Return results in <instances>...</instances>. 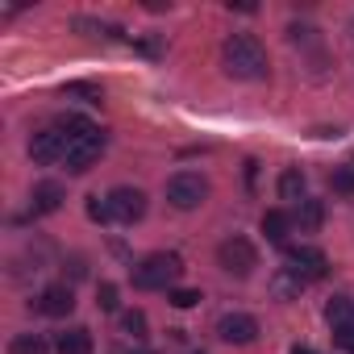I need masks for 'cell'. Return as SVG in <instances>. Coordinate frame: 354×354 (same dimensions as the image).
Returning <instances> with one entry per match:
<instances>
[{"label":"cell","mask_w":354,"mask_h":354,"mask_svg":"<svg viewBox=\"0 0 354 354\" xmlns=\"http://www.w3.org/2000/svg\"><path fill=\"white\" fill-rule=\"evenodd\" d=\"M9 354H50V346H46L42 333H17L9 342Z\"/></svg>","instance_id":"cell-19"},{"label":"cell","mask_w":354,"mask_h":354,"mask_svg":"<svg viewBox=\"0 0 354 354\" xmlns=\"http://www.w3.org/2000/svg\"><path fill=\"white\" fill-rule=\"evenodd\" d=\"M288 230H292V213H283V209H271V213H263V234H267V242H288Z\"/></svg>","instance_id":"cell-14"},{"label":"cell","mask_w":354,"mask_h":354,"mask_svg":"<svg viewBox=\"0 0 354 354\" xmlns=\"http://www.w3.org/2000/svg\"><path fill=\"white\" fill-rule=\"evenodd\" d=\"M217 337L230 342V346H250V342L259 337V321H254L250 313H225V317L217 321Z\"/></svg>","instance_id":"cell-8"},{"label":"cell","mask_w":354,"mask_h":354,"mask_svg":"<svg viewBox=\"0 0 354 354\" xmlns=\"http://www.w3.org/2000/svg\"><path fill=\"white\" fill-rule=\"evenodd\" d=\"M121 329H125L129 337H146V313H138V308L125 313V317H121Z\"/></svg>","instance_id":"cell-22"},{"label":"cell","mask_w":354,"mask_h":354,"mask_svg":"<svg viewBox=\"0 0 354 354\" xmlns=\"http://www.w3.org/2000/svg\"><path fill=\"white\" fill-rule=\"evenodd\" d=\"M96 304L104 308V313H117V283H100V292H96Z\"/></svg>","instance_id":"cell-24"},{"label":"cell","mask_w":354,"mask_h":354,"mask_svg":"<svg viewBox=\"0 0 354 354\" xmlns=\"http://www.w3.org/2000/svg\"><path fill=\"white\" fill-rule=\"evenodd\" d=\"M304 192H308L304 171H300V167H288V171L279 175V201H292V205H300V201H304Z\"/></svg>","instance_id":"cell-13"},{"label":"cell","mask_w":354,"mask_h":354,"mask_svg":"<svg viewBox=\"0 0 354 354\" xmlns=\"http://www.w3.org/2000/svg\"><path fill=\"white\" fill-rule=\"evenodd\" d=\"M55 129H63V133H67V142H80V138H96V133H100L88 117H75V113L59 117V125H55Z\"/></svg>","instance_id":"cell-17"},{"label":"cell","mask_w":354,"mask_h":354,"mask_svg":"<svg viewBox=\"0 0 354 354\" xmlns=\"http://www.w3.org/2000/svg\"><path fill=\"white\" fill-rule=\"evenodd\" d=\"M283 259H288V271H296L304 283H308V279H321V275L329 271V259H325L317 246H288Z\"/></svg>","instance_id":"cell-6"},{"label":"cell","mask_w":354,"mask_h":354,"mask_svg":"<svg viewBox=\"0 0 354 354\" xmlns=\"http://www.w3.org/2000/svg\"><path fill=\"white\" fill-rule=\"evenodd\" d=\"M30 158H34L38 167L63 162V158H67V133H63V129H38L34 142H30Z\"/></svg>","instance_id":"cell-7"},{"label":"cell","mask_w":354,"mask_h":354,"mask_svg":"<svg viewBox=\"0 0 354 354\" xmlns=\"http://www.w3.org/2000/svg\"><path fill=\"white\" fill-rule=\"evenodd\" d=\"M59 354H92V333L84 329V325H75V329H67V333H59V346H55Z\"/></svg>","instance_id":"cell-15"},{"label":"cell","mask_w":354,"mask_h":354,"mask_svg":"<svg viewBox=\"0 0 354 354\" xmlns=\"http://www.w3.org/2000/svg\"><path fill=\"white\" fill-rule=\"evenodd\" d=\"M292 354H313V350L308 346H292Z\"/></svg>","instance_id":"cell-27"},{"label":"cell","mask_w":354,"mask_h":354,"mask_svg":"<svg viewBox=\"0 0 354 354\" xmlns=\"http://www.w3.org/2000/svg\"><path fill=\"white\" fill-rule=\"evenodd\" d=\"M104 201H109V217L117 225H133L146 217V192L142 188H113Z\"/></svg>","instance_id":"cell-5"},{"label":"cell","mask_w":354,"mask_h":354,"mask_svg":"<svg viewBox=\"0 0 354 354\" xmlns=\"http://www.w3.org/2000/svg\"><path fill=\"white\" fill-rule=\"evenodd\" d=\"M59 205H63V184L46 180V184L34 188V213H55Z\"/></svg>","instance_id":"cell-16"},{"label":"cell","mask_w":354,"mask_h":354,"mask_svg":"<svg viewBox=\"0 0 354 354\" xmlns=\"http://www.w3.org/2000/svg\"><path fill=\"white\" fill-rule=\"evenodd\" d=\"M167 201L175 205V209H201L205 201H209V180L205 175H196V171H180V175H171L167 180Z\"/></svg>","instance_id":"cell-3"},{"label":"cell","mask_w":354,"mask_h":354,"mask_svg":"<svg viewBox=\"0 0 354 354\" xmlns=\"http://www.w3.org/2000/svg\"><path fill=\"white\" fill-rule=\"evenodd\" d=\"M167 300H171L175 308H192V304H201V292H192V288H171Z\"/></svg>","instance_id":"cell-23"},{"label":"cell","mask_w":354,"mask_h":354,"mask_svg":"<svg viewBox=\"0 0 354 354\" xmlns=\"http://www.w3.org/2000/svg\"><path fill=\"white\" fill-rule=\"evenodd\" d=\"M325 321H329V329H346L350 325V296H329Z\"/></svg>","instance_id":"cell-18"},{"label":"cell","mask_w":354,"mask_h":354,"mask_svg":"<svg viewBox=\"0 0 354 354\" xmlns=\"http://www.w3.org/2000/svg\"><path fill=\"white\" fill-rule=\"evenodd\" d=\"M329 184H333V192H342V196H354V167H342V171H333V175H329Z\"/></svg>","instance_id":"cell-20"},{"label":"cell","mask_w":354,"mask_h":354,"mask_svg":"<svg viewBox=\"0 0 354 354\" xmlns=\"http://www.w3.org/2000/svg\"><path fill=\"white\" fill-rule=\"evenodd\" d=\"M300 292H304V279H300L296 271L279 267V271L271 275V296H275V300H300Z\"/></svg>","instance_id":"cell-12"},{"label":"cell","mask_w":354,"mask_h":354,"mask_svg":"<svg viewBox=\"0 0 354 354\" xmlns=\"http://www.w3.org/2000/svg\"><path fill=\"white\" fill-rule=\"evenodd\" d=\"M38 308H42L46 317H67V313L75 308V292H71L67 283H50V288L42 292V300H38Z\"/></svg>","instance_id":"cell-10"},{"label":"cell","mask_w":354,"mask_h":354,"mask_svg":"<svg viewBox=\"0 0 354 354\" xmlns=\"http://www.w3.org/2000/svg\"><path fill=\"white\" fill-rule=\"evenodd\" d=\"M333 346H342V350H354V325H346V329H333Z\"/></svg>","instance_id":"cell-26"},{"label":"cell","mask_w":354,"mask_h":354,"mask_svg":"<svg viewBox=\"0 0 354 354\" xmlns=\"http://www.w3.org/2000/svg\"><path fill=\"white\" fill-rule=\"evenodd\" d=\"M321 221H325V205L321 201H300L296 205V213H292V225H300V234H317L321 230Z\"/></svg>","instance_id":"cell-11"},{"label":"cell","mask_w":354,"mask_h":354,"mask_svg":"<svg viewBox=\"0 0 354 354\" xmlns=\"http://www.w3.org/2000/svg\"><path fill=\"white\" fill-rule=\"evenodd\" d=\"M63 92H67V96H80V100H88V104H100V100H104L96 84H67Z\"/></svg>","instance_id":"cell-21"},{"label":"cell","mask_w":354,"mask_h":354,"mask_svg":"<svg viewBox=\"0 0 354 354\" xmlns=\"http://www.w3.org/2000/svg\"><path fill=\"white\" fill-rule=\"evenodd\" d=\"M180 275H184V259L158 250V254H146L133 267V288H142V292H171Z\"/></svg>","instance_id":"cell-2"},{"label":"cell","mask_w":354,"mask_h":354,"mask_svg":"<svg viewBox=\"0 0 354 354\" xmlns=\"http://www.w3.org/2000/svg\"><path fill=\"white\" fill-rule=\"evenodd\" d=\"M88 217H92V221H100V225H104V221H113V217H109V201H104V196H88Z\"/></svg>","instance_id":"cell-25"},{"label":"cell","mask_w":354,"mask_h":354,"mask_svg":"<svg viewBox=\"0 0 354 354\" xmlns=\"http://www.w3.org/2000/svg\"><path fill=\"white\" fill-rule=\"evenodd\" d=\"M217 263L230 271V275H238V279H246L254 267H259V250L246 242V238H225L221 246H217Z\"/></svg>","instance_id":"cell-4"},{"label":"cell","mask_w":354,"mask_h":354,"mask_svg":"<svg viewBox=\"0 0 354 354\" xmlns=\"http://www.w3.org/2000/svg\"><path fill=\"white\" fill-rule=\"evenodd\" d=\"M104 154V133H96V138H80V142H67V171H75V175H84V171H92V162Z\"/></svg>","instance_id":"cell-9"},{"label":"cell","mask_w":354,"mask_h":354,"mask_svg":"<svg viewBox=\"0 0 354 354\" xmlns=\"http://www.w3.org/2000/svg\"><path fill=\"white\" fill-rule=\"evenodd\" d=\"M221 63H225V75L234 80H267V50L250 34H230L221 46Z\"/></svg>","instance_id":"cell-1"}]
</instances>
